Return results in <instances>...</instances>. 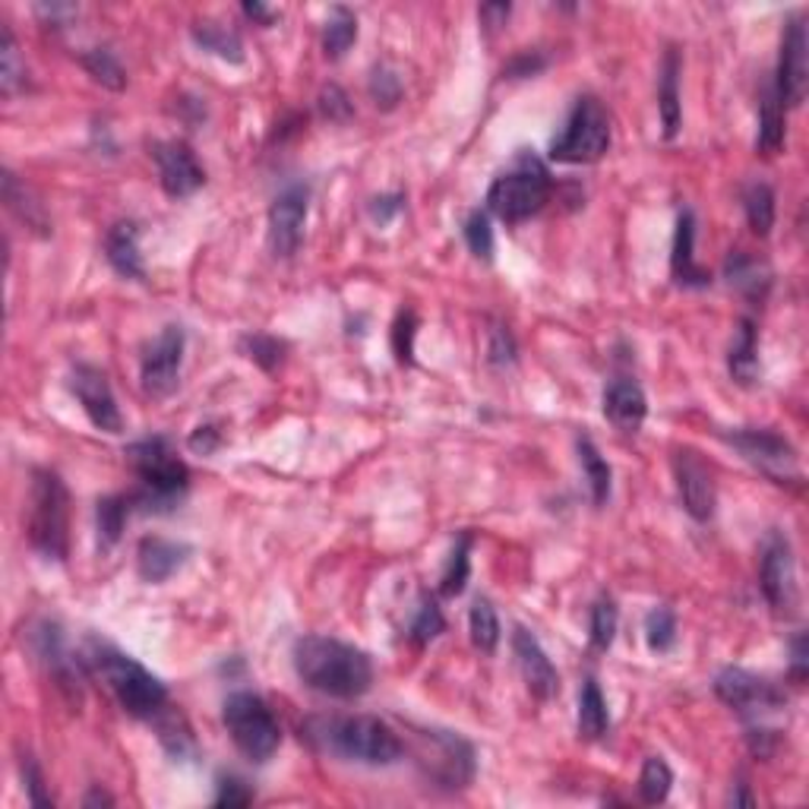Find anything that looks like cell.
Segmentation results:
<instances>
[{"instance_id":"1","label":"cell","mask_w":809,"mask_h":809,"mask_svg":"<svg viewBox=\"0 0 809 809\" xmlns=\"http://www.w3.org/2000/svg\"><path fill=\"white\" fill-rule=\"evenodd\" d=\"M295 670L304 687L332 695V699H358L373 687L370 658L330 635H304L295 642Z\"/></svg>"},{"instance_id":"2","label":"cell","mask_w":809,"mask_h":809,"mask_svg":"<svg viewBox=\"0 0 809 809\" xmlns=\"http://www.w3.org/2000/svg\"><path fill=\"white\" fill-rule=\"evenodd\" d=\"M307 740L320 750L342 756L360 765H395L405 756V743L386 721L373 715H345V718L307 721Z\"/></svg>"},{"instance_id":"3","label":"cell","mask_w":809,"mask_h":809,"mask_svg":"<svg viewBox=\"0 0 809 809\" xmlns=\"http://www.w3.org/2000/svg\"><path fill=\"white\" fill-rule=\"evenodd\" d=\"M86 658L95 667V674L108 683V690L115 692L120 709L133 718H158L168 709V690L165 683L150 674L140 661L118 652L108 642L92 639L86 649Z\"/></svg>"},{"instance_id":"4","label":"cell","mask_w":809,"mask_h":809,"mask_svg":"<svg viewBox=\"0 0 809 809\" xmlns=\"http://www.w3.org/2000/svg\"><path fill=\"white\" fill-rule=\"evenodd\" d=\"M127 459L140 478V493H133V510L168 512L180 503L190 487V472L180 462L165 437H146L127 447Z\"/></svg>"},{"instance_id":"5","label":"cell","mask_w":809,"mask_h":809,"mask_svg":"<svg viewBox=\"0 0 809 809\" xmlns=\"http://www.w3.org/2000/svg\"><path fill=\"white\" fill-rule=\"evenodd\" d=\"M29 544L45 557L63 563L70 554V493L58 472L38 468L32 475Z\"/></svg>"},{"instance_id":"6","label":"cell","mask_w":809,"mask_h":809,"mask_svg":"<svg viewBox=\"0 0 809 809\" xmlns=\"http://www.w3.org/2000/svg\"><path fill=\"white\" fill-rule=\"evenodd\" d=\"M550 200V175L535 155H519L510 171L493 178L487 190V210L503 222H525L544 210Z\"/></svg>"},{"instance_id":"7","label":"cell","mask_w":809,"mask_h":809,"mask_svg":"<svg viewBox=\"0 0 809 809\" xmlns=\"http://www.w3.org/2000/svg\"><path fill=\"white\" fill-rule=\"evenodd\" d=\"M222 721H225L235 747L257 765L270 762L282 743V727L266 705V699H260L257 692H231L225 699Z\"/></svg>"},{"instance_id":"8","label":"cell","mask_w":809,"mask_h":809,"mask_svg":"<svg viewBox=\"0 0 809 809\" xmlns=\"http://www.w3.org/2000/svg\"><path fill=\"white\" fill-rule=\"evenodd\" d=\"M610 150V115L595 95H582L572 105L560 136L550 143V158L563 165H592Z\"/></svg>"},{"instance_id":"9","label":"cell","mask_w":809,"mask_h":809,"mask_svg":"<svg viewBox=\"0 0 809 809\" xmlns=\"http://www.w3.org/2000/svg\"><path fill=\"white\" fill-rule=\"evenodd\" d=\"M715 692L724 705H730L743 718H759L787 705V695L765 677H756L743 667H724L715 677Z\"/></svg>"},{"instance_id":"10","label":"cell","mask_w":809,"mask_h":809,"mask_svg":"<svg viewBox=\"0 0 809 809\" xmlns=\"http://www.w3.org/2000/svg\"><path fill=\"white\" fill-rule=\"evenodd\" d=\"M809 90V38L800 16L787 20L781 35L778 80H775V98L781 108H800Z\"/></svg>"},{"instance_id":"11","label":"cell","mask_w":809,"mask_h":809,"mask_svg":"<svg viewBox=\"0 0 809 809\" xmlns=\"http://www.w3.org/2000/svg\"><path fill=\"white\" fill-rule=\"evenodd\" d=\"M310 210V187L288 183L270 206V250L278 260H292L304 243V225Z\"/></svg>"},{"instance_id":"12","label":"cell","mask_w":809,"mask_h":809,"mask_svg":"<svg viewBox=\"0 0 809 809\" xmlns=\"http://www.w3.org/2000/svg\"><path fill=\"white\" fill-rule=\"evenodd\" d=\"M759 585L769 607L775 614L790 617L797 607V570H794V550L784 535H772L762 547V563H759Z\"/></svg>"},{"instance_id":"13","label":"cell","mask_w":809,"mask_h":809,"mask_svg":"<svg viewBox=\"0 0 809 809\" xmlns=\"http://www.w3.org/2000/svg\"><path fill=\"white\" fill-rule=\"evenodd\" d=\"M180 364H183V330L180 326H165L162 335L152 342L140 364V380L143 392L150 398H168L178 390Z\"/></svg>"},{"instance_id":"14","label":"cell","mask_w":809,"mask_h":809,"mask_svg":"<svg viewBox=\"0 0 809 809\" xmlns=\"http://www.w3.org/2000/svg\"><path fill=\"white\" fill-rule=\"evenodd\" d=\"M730 447L740 450V455L756 465L759 472H765L769 478L784 480L797 475V452L794 447L775 433V430H759V427H740L730 437Z\"/></svg>"},{"instance_id":"15","label":"cell","mask_w":809,"mask_h":809,"mask_svg":"<svg viewBox=\"0 0 809 809\" xmlns=\"http://www.w3.org/2000/svg\"><path fill=\"white\" fill-rule=\"evenodd\" d=\"M674 478H677L683 510L690 512L695 522H709L718 507V487H715V475L705 465V459L695 450H677L674 452Z\"/></svg>"},{"instance_id":"16","label":"cell","mask_w":809,"mask_h":809,"mask_svg":"<svg viewBox=\"0 0 809 809\" xmlns=\"http://www.w3.org/2000/svg\"><path fill=\"white\" fill-rule=\"evenodd\" d=\"M29 645L35 652L38 664L55 677V683L60 687V692L80 705L83 702V687H80V664L76 658H70L67 645H63V635H60L58 623L51 620H38L29 632Z\"/></svg>"},{"instance_id":"17","label":"cell","mask_w":809,"mask_h":809,"mask_svg":"<svg viewBox=\"0 0 809 809\" xmlns=\"http://www.w3.org/2000/svg\"><path fill=\"white\" fill-rule=\"evenodd\" d=\"M70 392L76 395V402L83 405L86 418L105 430V433H120L123 430V415L118 408V398L111 392L108 377L92 367V364H76L73 373H70Z\"/></svg>"},{"instance_id":"18","label":"cell","mask_w":809,"mask_h":809,"mask_svg":"<svg viewBox=\"0 0 809 809\" xmlns=\"http://www.w3.org/2000/svg\"><path fill=\"white\" fill-rule=\"evenodd\" d=\"M152 158L158 165V180L162 190L175 200H183L190 193H197L206 183V171L197 162L193 150L180 140H165V143H152Z\"/></svg>"},{"instance_id":"19","label":"cell","mask_w":809,"mask_h":809,"mask_svg":"<svg viewBox=\"0 0 809 809\" xmlns=\"http://www.w3.org/2000/svg\"><path fill=\"white\" fill-rule=\"evenodd\" d=\"M512 655L519 661L525 687L535 699L547 702V699H554L560 692V674H557L554 661L547 658V652L540 649L538 639L525 627H515V632H512Z\"/></svg>"},{"instance_id":"20","label":"cell","mask_w":809,"mask_h":809,"mask_svg":"<svg viewBox=\"0 0 809 809\" xmlns=\"http://www.w3.org/2000/svg\"><path fill=\"white\" fill-rule=\"evenodd\" d=\"M427 737L433 740L437 756H440L433 765H427L430 778H437L450 790L465 787L468 781L475 778V750L462 737L447 734V730H427Z\"/></svg>"},{"instance_id":"21","label":"cell","mask_w":809,"mask_h":809,"mask_svg":"<svg viewBox=\"0 0 809 809\" xmlns=\"http://www.w3.org/2000/svg\"><path fill=\"white\" fill-rule=\"evenodd\" d=\"M604 415L617 430L635 433L649 418V398L635 380H614L604 390Z\"/></svg>"},{"instance_id":"22","label":"cell","mask_w":809,"mask_h":809,"mask_svg":"<svg viewBox=\"0 0 809 809\" xmlns=\"http://www.w3.org/2000/svg\"><path fill=\"white\" fill-rule=\"evenodd\" d=\"M187 557H190V547H187V544L152 535V538L140 540V550H136V572H140L143 582L162 585V582H168V579L187 563Z\"/></svg>"},{"instance_id":"23","label":"cell","mask_w":809,"mask_h":809,"mask_svg":"<svg viewBox=\"0 0 809 809\" xmlns=\"http://www.w3.org/2000/svg\"><path fill=\"white\" fill-rule=\"evenodd\" d=\"M692 247H695V215L687 210L680 212V218H677L670 272H674V282L683 285V288H705V285H712V272L695 263Z\"/></svg>"},{"instance_id":"24","label":"cell","mask_w":809,"mask_h":809,"mask_svg":"<svg viewBox=\"0 0 809 809\" xmlns=\"http://www.w3.org/2000/svg\"><path fill=\"white\" fill-rule=\"evenodd\" d=\"M105 257L111 263V270L123 275V278H133V282H143L146 278V266H143V253H140V225L136 222H118L108 228L105 235Z\"/></svg>"},{"instance_id":"25","label":"cell","mask_w":809,"mask_h":809,"mask_svg":"<svg viewBox=\"0 0 809 809\" xmlns=\"http://www.w3.org/2000/svg\"><path fill=\"white\" fill-rule=\"evenodd\" d=\"M3 203H7V210L13 212L26 228H32L35 235H41V238L51 235V222H48L45 206L35 200V193H32L29 187L16 178L13 171H3Z\"/></svg>"},{"instance_id":"26","label":"cell","mask_w":809,"mask_h":809,"mask_svg":"<svg viewBox=\"0 0 809 809\" xmlns=\"http://www.w3.org/2000/svg\"><path fill=\"white\" fill-rule=\"evenodd\" d=\"M658 108L661 123H664V136L674 140L680 133V120H683V105H680V55L674 48L664 55V67H661Z\"/></svg>"},{"instance_id":"27","label":"cell","mask_w":809,"mask_h":809,"mask_svg":"<svg viewBox=\"0 0 809 809\" xmlns=\"http://www.w3.org/2000/svg\"><path fill=\"white\" fill-rule=\"evenodd\" d=\"M727 370H730V380L740 386H752L759 380V335H756V323L750 317L740 320V330L727 355Z\"/></svg>"},{"instance_id":"28","label":"cell","mask_w":809,"mask_h":809,"mask_svg":"<svg viewBox=\"0 0 809 809\" xmlns=\"http://www.w3.org/2000/svg\"><path fill=\"white\" fill-rule=\"evenodd\" d=\"M610 730V712L600 687L588 677L579 692V737L582 740H600Z\"/></svg>"},{"instance_id":"29","label":"cell","mask_w":809,"mask_h":809,"mask_svg":"<svg viewBox=\"0 0 809 809\" xmlns=\"http://www.w3.org/2000/svg\"><path fill=\"white\" fill-rule=\"evenodd\" d=\"M193 41L212 51L228 63H243V41L235 29H228L225 23H215V20H200L193 23Z\"/></svg>"},{"instance_id":"30","label":"cell","mask_w":809,"mask_h":809,"mask_svg":"<svg viewBox=\"0 0 809 809\" xmlns=\"http://www.w3.org/2000/svg\"><path fill=\"white\" fill-rule=\"evenodd\" d=\"M579 462H582V472L588 480V490H592V500L595 507H604L610 500V487H614V472L607 465V459L600 455L598 447L588 440V437H579Z\"/></svg>"},{"instance_id":"31","label":"cell","mask_w":809,"mask_h":809,"mask_svg":"<svg viewBox=\"0 0 809 809\" xmlns=\"http://www.w3.org/2000/svg\"><path fill=\"white\" fill-rule=\"evenodd\" d=\"M358 41V16L348 7H332L330 20L323 26V51L326 58H345V51Z\"/></svg>"},{"instance_id":"32","label":"cell","mask_w":809,"mask_h":809,"mask_svg":"<svg viewBox=\"0 0 809 809\" xmlns=\"http://www.w3.org/2000/svg\"><path fill=\"white\" fill-rule=\"evenodd\" d=\"M468 575H472V535L462 532L455 547H452L450 560H447V570L440 579V595L443 598H459L468 585Z\"/></svg>"},{"instance_id":"33","label":"cell","mask_w":809,"mask_h":809,"mask_svg":"<svg viewBox=\"0 0 809 809\" xmlns=\"http://www.w3.org/2000/svg\"><path fill=\"white\" fill-rule=\"evenodd\" d=\"M743 210H747V222L759 238H769L772 225H775V190L762 180L750 183L743 190Z\"/></svg>"},{"instance_id":"34","label":"cell","mask_w":809,"mask_h":809,"mask_svg":"<svg viewBox=\"0 0 809 809\" xmlns=\"http://www.w3.org/2000/svg\"><path fill=\"white\" fill-rule=\"evenodd\" d=\"M468 632H472V645L478 652H484V655H493L497 652V645H500V617H497L493 604L487 598H478L472 604Z\"/></svg>"},{"instance_id":"35","label":"cell","mask_w":809,"mask_h":809,"mask_svg":"<svg viewBox=\"0 0 809 809\" xmlns=\"http://www.w3.org/2000/svg\"><path fill=\"white\" fill-rule=\"evenodd\" d=\"M784 146V108L775 98V92H765L762 98V111H759V136H756V150L765 155H775Z\"/></svg>"},{"instance_id":"36","label":"cell","mask_w":809,"mask_h":809,"mask_svg":"<svg viewBox=\"0 0 809 809\" xmlns=\"http://www.w3.org/2000/svg\"><path fill=\"white\" fill-rule=\"evenodd\" d=\"M130 512H133V497H105V500H98L95 515H98V540H102V547H115L118 544Z\"/></svg>"},{"instance_id":"37","label":"cell","mask_w":809,"mask_h":809,"mask_svg":"<svg viewBox=\"0 0 809 809\" xmlns=\"http://www.w3.org/2000/svg\"><path fill=\"white\" fill-rule=\"evenodd\" d=\"M670 787H674L670 765L661 756H649L645 765H642V775H639V797L655 807V804H664L670 797Z\"/></svg>"},{"instance_id":"38","label":"cell","mask_w":809,"mask_h":809,"mask_svg":"<svg viewBox=\"0 0 809 809\" xmlns=\"http://www.w3.org/2000/svg\"><path fill=\"white\" fill-rule=\"evenodd\" d=\"M26 86V63L20 60V48L10 26H3V41H0V90L3 95H16Z\"/></svg>"},{"instance_id":"39","label":"cell","mask_w":809,"mask_h":809,"mask_svg":"<svg viewBox=\"0 0 809 809\" xmlns=\"http://www.w3.org/2000/svg\"><path fill=\"white\" fill-rule=\"evenodd\" d=\"M80 60H83V67L90 70L92 80L102 83L105 90L118 92L127 86V73H123L120 60L115 58V51H108V48H90Z\"/></svg>"},{"instance_id":"40","label":"cell","mask_w":809,"mask_h":809,"mask_svg":"<svg viewBox=\"0 0 809 809\" xmlns=\"http://www.w3.org/2000/svg\"><path fill=\"white\" fill-rule=\"evenodd\" d=\"M240 352H243V358H250L253 364H260L266 373H272L285 360V342L275 338V335H266V332H253V335L240 338Z\"/></svg>"},{"instance_id":"41","label":"cell","mask_w":809,"mask_h":809,"mask_svg":"<svg viewBox=\"0 0 809 809\" xmlns=\"http://www.w3.org/2000/svg\"><path fill=\"white\" fill-rule=\"evenodd\" d=\"M724 275H727V282H730V285H737V288H750V292H759V282H762V285L769 282V272L759 266V260H756V257L743 253V250H734V253L727 257V263H724Z\"/></svg>"},{"instance_id":"42","label":"cell","mask_w":809,"mask_h":809,"mask_svg":"<svg viewBox=\"0 0 809 809\" xmlns=\"http://www.w3.org/2000/svg\"><path fill=\"white\" fill-rule=\"evenodd\" d=\"M645 639H649V649L652 652H670L677 645V617L670 607H655L649 617H645Z\"/></svg>"},{"instance_id":"43","label":"cell","mask_w":809,"mask_h":809,"mask_svg":"<svg viewBox=\"0 0 809 809\" xmlns=\"http://www.w3.org/2000/svg\"><path fill=\"white\" fill-rule=\"evenodd\" d=\"M617 623H620V614H617V604L614 598H600L592 607V649L595 652H607L617 639Z\"/></svg>"},{"instance_id":"44","label":"cell","mask_w":809,"mask_h":809,"mask_svg":"<svg viewBox=\"0 0 809 809\" xmlns=\"http://www.w3.org/2000/svg\"><path fill=\"white\" fill-rule=\"evenodd\" d=\"M443 630H447V620H443L440 604H437V598H427V595H424L418 604V614H415V620H412V630H408L412 642H415V645H427V642H433Z\"/></svg>"},{"instance_id":"45","label":"cell","mask_w":809,"mask_h":809,"mask_svg":"<svg viewBox=\"0 0 809 809\" xmlns=\"http://www.w3.org/2000/svg\"><path fill=\"white\" fill-rule=\"evenodd\" d=\"M462 235H465V243H468V250L484 260V263H490L493 260V228H490V215L484 210H475L468 218H465V228H462Z\"/></svg>"},{"instance_id":"46","label":"cell","mask_w":809,"mask_h":809,"mask_svg":"<svg viewBox=\"0 0 809 809\" xmlns=\"http://www.w3.org/2000/svg\"><path fill=\"white\" fill-rule=\"evenodd\" d=\"M415 335H418L415 310H402L392 323V355L398 364H415Z\"/></svg>"},{"instance_id":"47","label":"cell","mask_w":809,"mask_h":809,"mask_svg":"<svg viewBox=\"0 0 809 809\" xmlns=\"http://www.w3.org/2000/svg\"><path fill=\"white\" fill-rule=\"evenodd\" d=\"M367 90H370V98H373L377 108L390 111V108L398 105V98H402V80L392 73L390 67H373Z\"/></svg>"},{"instance_id":"48","label":"cell","mask_w":809,"mask_h":809,"mask_svg":"<svg viewBox=\"0 0 809 809\" xmlns=\"http://www.w3.org/2000/svg\"><path fill=\"white\" fill-rule=\"evenodd\" d=\"M20 769H23V781H26V790H29L32 804H35V807H55L51 794L45 790V775H41V769L35 765V759H32V756H23Z\"/></svg>"},{"instance_id":"49","label":"cell","mask_w":809,"mask_h":809,"mask_svg":"<svg viewBox=\"0 0 809 809\" xmlns=\"http://www.w3.org/2000/svg\"><path fill=\"white\" fill-rule=\"evenodd\" d=\"M253 804V790L240 778H222L218 781V794H215V807H247Z\"/></svg>"},{"instance_id":"50","label":"cell","mask_w":809,"mask_h":809,"mask_svg":"<svg viewBox=\"0 0 809 809\" xmlns=\"http://www.w3.org/2000/svg\"><path fill=\"white\" fill-rule=\"evenodd\" d=\"M490 364H497V367H507V364H515V342H512V335L503 326H493L490 332Z\"/></svg>"},{"instance_id":"51","label":"cell","mask_w":809,"mask_h":809,"mask_svg":"<svg viewBox=\"0 0 809 809\" xmlns=\"http://www.w3.org/2000/svg\"><path fill=\"white\" fill-rule=\"evenodd\" d=\"M320 111L330 120H348L352 118V102H348V95L338 90V86H330V90H323V95H320Z\"/></svg>"},{"instance_id":"52","label":"cell","mask_w":809,"mask_h":809,"mask_svg":"<svg viewBox=\"0 0 809 809\" xmlns=\"http://www.w3.org/2000/svg\"><path fill=\"white\" fill-rule=\"evenodd\" d=\"M544 67H547V58H544L540 51H522V55L503 70V76H510V80H525V76L540 73Z\"/></svg>"},{"instance_id":"53","label":"cell","mask_w":809,"mask_h":809,"mask_svg":"<svg viewBox=\"0 0 809 809\" xmlns=\"http://www.w3.org/2000/svg\"><path fill=\"white\" fill-rule=\"evenodd\" d=\"M187 447L193 452H200V455H212V452L222 447V430H218L215 424H200V427L190 433Z\"/></svg>"},{"instance_id":"54","label":"cell","mask_w":809,"mask_h":809,"mask_svg":"<svg viewBox=\"0 0 809 809\" xmlns=\"http://www.w3.org/2000/svg\"><path fill=\"white\" fill-rule=\"evenodd\" d=\"M402 206H405V197L402 193H390V197H377L373 203H370V215L380 222V225H386V222H392L398 212H402Z\"/></svg>"},{"instance_id":"55","label":"cell","mask_w":809,"mask_h":809,"mask_svg":"<svg viewBox=\"0 0 809 809\" xmlns=\"http://www.w3.org/2000/svg\"><path fill=\"white\" fill-rule=\"evenodd\" d=\"M794 661H790V674H794V680L797 683H804L807 680V635L800 632L797 639H794Z\"/></svg>"},{"instance_id":"56","label":"cell","mask_w":809,"mask_h":809,"mask_svg":"<svg viewBox=\"0 0 809 809\" xmlns=\"http://www.w3.org/2000/svg\"><path fill=\"white\" fill-rule=\"evenodd\" d=\"M240 10H243V16H250V20H253V23H260V26H272V23L278 20V10H272V7H266V3H257V0H253V3L247 0Z\"/></svg>"},{"instance_id":"57","label":"cell","mask_w":809,"mask_h":809,"mask_svg":"<svg viewBox=\"0 0 809 809\" xmlns=\"http://www.w3.org/2000/svg\"><path fill=\"white\" fill-rule=\"evenodd\" d=\"M510 3H487V7H480V20L487 23V29H497L510 20Z\"/></svg>"},{"instance_id":"58","label":"cell","mask_w":809,"mask_h":809,"mask_svg":"<svg viewBox=\"0 0 809 809\" xmlns=\"http://www.w3.org/2000/svg\"><path fill=\"white\" fill-rule=\"evenodd\" d=\"M83 807H115V797H108L102 787H92V794L83 800Z\"/></svg>"},{"instance_id":"59","label":"cell","mask_w":809,"mask_h":809,"mask_svg":"<svg viewBox=\"0 0 809 809\" xmlns=\"http://www.w3.org/2000/svg\"><path fill=\"white\" fill-rule=\"evenodd\" d=\"M730 800H734V804H747V807L756 804V800H752V794L747 790V784H737V794H730Z\"/></svg>"}]
</instances>
